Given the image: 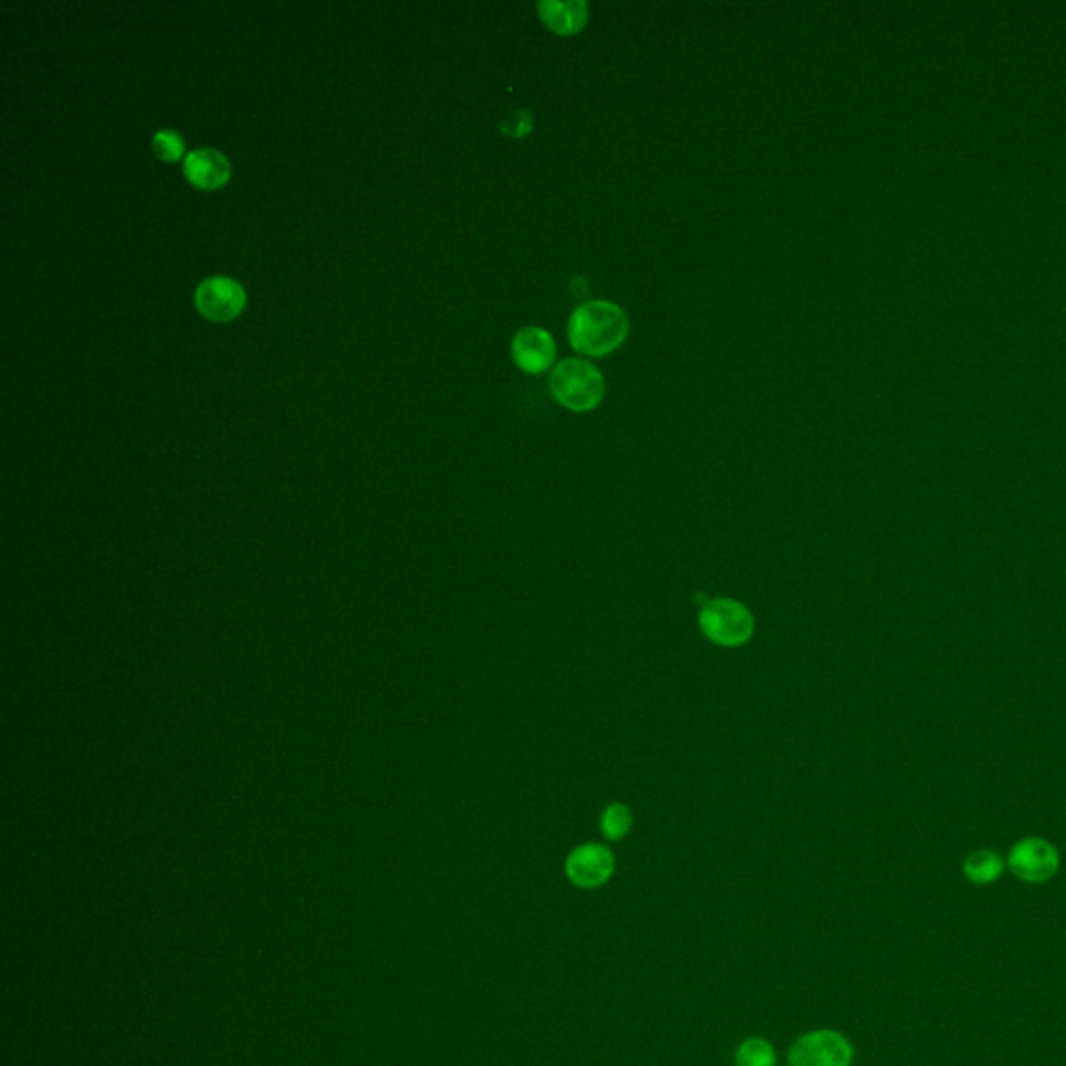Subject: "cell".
I'll use <instances>...</instances> for the list:
<instances>
[{
  "instance_id": "obj_4",
  "label": "cell",
  "mask_w": 1066,
  "mask_h": 1066,
  "mask_svg": "<svg viewBox=\"0 0 1066 1066\" xmlns=\"http://www.w3.org/2000/svg\"><path fill=\"white\" fill-rule=\"evenodd\" d=\"M854 1048L840 1031L816 1030L795 1039L790 1066H852Z\"/></svg>"
},
{
  "instance_id": "obj_11",
  "label": "cell",
  "mask_w": 1066,
  "mask_h": 1066,
  "mask_svg": "<svg viewBox=\"0 0 1066 1066\" xmlns=\"http://www.w3.org/2000/svg\"><path fill=\"white\" fill-rule=\"evenodd\" d=\"M962 870H964V877L975 884V886H990L998 882L1004 873V863L1002 858L992 852V849H975L967 856L964 865H962Z\"/></svg>"
},
{
  "instance_id": "obj_14",
  "label": "cell",
  "mask_w": 1066,
  "mask_h": 1066,
  "mask_svg": "<svg viewBox=\"0 0 1066 1066\" xmlns=\"http://www.w3.org/2000/svg\"><path fill=\"white\" fill-rule=\"evenodd\" d=\"M183 138L173 129H161L152 138V150L163 161H180L183 157Z\"/></svg>"
},
{
  "instance_id": "obj_7",
  "label": "cell",
  "mask_w": 1066,
  "mask_h": 1066,
  "mask_svg": "<svg viewBox=\"0 0 1066 1066\" xmlns=\"http://www.w3.org/2000/svg\"><path fill=\"white\" fill-rule=\"evenodd\" d=\"M194 303L209 321H232L246 305V292L232 277L215 275L200 284Z\"/></svg>"
},
{
  "instance_id": "obj_3",
  "label": "cell",
  "mask_w": 1066,
  "mask_h": 1066,
  "mask_svg": "<svg viewBox=\"0 0 1066 1066\" xmlns=\"http://www.w3.org/2000/svg\"><path fill=\"white\" fill-rule=\"evenodd\" d=\"M698 623L706 640L724 648L743 646L754 633V615L733 598L706 600Z\"/></svg>"
},
{
  "instance_id": "obj_12",
  "label": "cell",
  "mask_w": 1066,
  "mask_h": 1066,
  "mask_svg": "<svg viewBox=\"0 0 1066 1066\" xmlns=\"http://www.w3.org/2000/svg\"><path fill=\"white\" fill-rule=\"evenodd\" d=\"M778 1054L771 1042L750 1037L736 1049V1066H775Z\"/></svg>"
},
{
  "instance_id": "obj_1",
  "label": "cell",
  "mask_w": 1066,
  "mask_h": 1066,
  "mask_svg": "<svg viewBox=\"0 0 1066 1066\" xmlns=\"http://www.w3.org/2000/svg\"><path fill=\"white\" fill-rule=\"evenodd\" d=\"M569 342L590 357H602L616 350L630 334V317L609 300L581 303L569 317Z\"/></svg>"
},
{
  "instance_id": "obj_5",
  "label": "cell",
  "mask_w": 1066,
  "mask_h": 1066,
  "mask_svg": "<svg viewBox=\"0 0 1066 1066\" xmlns=\"http://www.w3.org/2000/svg\"><path fill=\"white\" fill-rule=\"evenodd\" d=\"M1009 867L1021 882L1039 886L1058 873L1060 854L1046 840L1027 837L1011 849Z\"/></svg>"
},
{
  "instance_id": "obj_9",
  "label": "cell",
  "mask_w": 1066,
  "mask_h": 1066,
  "mask_svg": "<svg viewBox=\"0 0 1066 1066\" xmlns=\"http://www.w3.org/2000/svg\"><path fill=\"white\" fill-rule=\"evenodd\" d=\"M183 173L200 190H218L232 176V165L215 148H199L186 155Z\"/></svg>"
},
{
  "instance_id": "obj_8",
  "label": "cell",
  "mask_w": 1066,
  "mask_h": 1066,
  "mask_svg": "<svg viewBox=\"0 0 1066 1066\" xmlns=\"http://www.w3.org/2000/svg\"><path fill=\"white\" fill-rule=\"evenodd\" d=\"M513 361L517 367L529 373L538 376L543 373L548 367L557 359V342L552 334L542 327L527 326L519 329L510 342Z\"/></svg>"
},
{
  "instance_id": "obj_6",
  "label": "cell",
  "mask_w": 1066,
  "mask_h": 1066,
  "mask_svg": "<svg viewBox=\"0 0 1066 1066\" xmlns=\"http://www.w3.org/2000/svg\"><path fill=\"white\" fill-rule=\"evenodd\" d=\"M615 873V854L604 844H581L564 861V875L576 887L597 889Z\"/></svg>"
},
{
  "instance_id": "obj_13",
  "label": "cell",
  "mask_w": 1066,
  "mask_h": 1066,
  "mask_svg": "<svg viewBox=\"0 0 1066 1066\" xmlns=\"http://www.w3.org/2000/svg\"><path fill=\"white\" fill-rule=\"evenodd\" d=\"M633 814L625 804H609L600 819V830L609 842H619L632 832Z\"/></svg>"
},
{
  "instance_id": "obj_10",
  "label": "cell",
  "mask_w": 1066,
  "mask_h": 1066,
  "mask_svg": "<svg viewBox=\"0 0 1066 1066\" xmlns=\"http://www.w3.org/2000/svg\"><path fill=\"white\" fill-rule=\"evenodd\" d=\"M538 11L543 23L562 36L578 34L579 30L588 21V4L583 0H569V2H557V0H543L538 2Z\"/></svg>"
},
{
  "instance_id": "obj_15",
  "label": "cell",
  "mask_w": 1066,
  "mask_h": 1066,
  "mask_svg": "<svg viewBox=\"0 0 1066 1066\" xmlns=\"http://www.w3.org/2000/svg\"><path fill=\"white\" fill-rule=\"evenodd\" d=\"M525 122L531 124V113L529 110H517L515 115H510L506 119L505 131H508L510 136H524L531 129V126H525Z\"/></svg>"
},
{
  "instance_id": "obj_2",
  "label": "cell",
  "mask_w": 1066,
  "mask_h": 1066,
  "mask_svg": "<svg viewBox=\"0 0 1066 1066\" xmlns=\"http://www.w3.org/2000/svg\"><path fill=\"white\" fill-rule=\"evenodd\" d=\"M550 392L569 411L585 413L602 402L606 383L597 365L583 359H564L550 373Z\"/></svg>"
}]
</instances>
